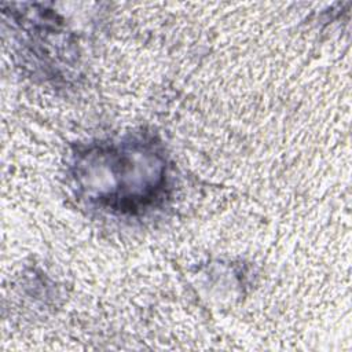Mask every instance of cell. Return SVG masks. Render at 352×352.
<instances>
[{"instance_id": "cell-1", "label": "cell", "mask_w": 352, "mask_h": 352, "mask_svg": "<svg viewBox=\"0 0 352 352\" xmlns=\"http://www.w3.org/2000/svg\"><path fill=\"white\" fill-rule=\"evenodd\" d=\"M69 173L82 202L113 216H144L160 209L170 190L165 148L148 132L80 146Z\"/></svg>"}]
</instances>
